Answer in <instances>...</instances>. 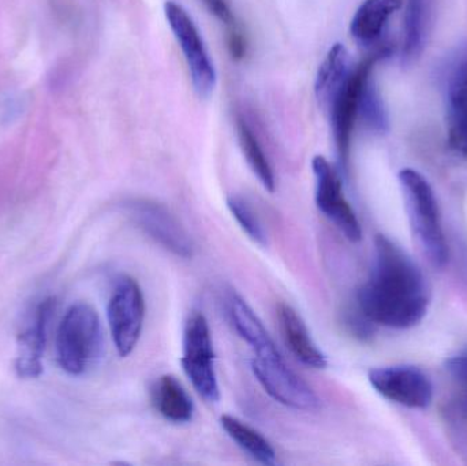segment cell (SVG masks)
<instances>
[{"label": "cell", "instance_id": "6da1fadb", "mask_svg": "<svg viewBox=\"0 0 467 466\" xmlns=\"http://www.w3.org/2000/svg\"><path fill=\"white\" fill-rule=\"evenodd\" d=\"M430 306V290L416 263L386 235L375 240V262L357 295V308L373 325L405 328L419 325Z\"/></svg>", "mask_w": 467, "mask_h": 466}, {"label": "cell", "instance_id": "7a4b0ae2", "mask_svg": "<svg viewBox=\"0 0 467 466\" xmlns=\"http://www.w3.org/2000/svg\"><path fill=\"white\" fill-rule=\"evenodd\" d=\"M411 230L433 267L443 268L449 262V245L441 227L438 202L428 181L413 169L400 172Z\"/></svg>", "mask_w": 467, "mask_h": 466}, {"label": "cell", "instance_id": "3957f363", "mask_svg": "<svg viewBox=\"0 0 467 466\" xmlns=\"http://www.w3.org/2000/svg\"><path fill=\"white\" fill-rule=\"evenodd\" d=\"M103 347V327L98 312L89 304H74L57 330V361L63 371L76 377L89 371L101 357Z\"/></svg>", "mask_w": 467, "mask_h": 466}, {"label": "cell", "instance_id": "277c9868", "mask_svg": "<svg viewBox=\"0 0 467 466\" xmlns=\"http://www.w3.org/2000/svg\"><path fill=\"white\" fill-rule=\"evenodd\" d=\"M181 364L200 397L211 404L221 399L213 336L208 320L199 312H194L186 323Z\"/></svg>", "mask_w": 467, "mask_h": 466}, {"label": "cell", "instance_id": "5b68a950", "mask_svg": "<svg viewBox=\"0 0 467 466\" xmlns=\"http://www.w3.org/2000/svg\"><path fill=\"white\" fill-rule=\"evenodd\" d=\"M109 330L120 357L133 353L141 338L145 300L141 287L130 276L118 279L107 306Z\"/></svg>", "mask_w": 467, "mask_h": 466}, {"label": "cell", "instance_id": "8992f818", "mask_svg": "<svg viewBox=\"0 0 467 466\" xmlns=\"http://www.w3.org/2000/svg\"><path fill=\"white\" fill-rule=\"evenodd\" d=\"M252 371L261 388L279 404L305 412H313L320 407L317 394L293 369L288 368L279 350L254 356Z\"/></svg>", "mask_w": 467, "mask_h": 466}, {"label": "cell", "instance_id": "52a82bcc", "mask_svg": "<svg viewBox=\"0 0 467 466\" xmlns=\"http://www.w3.org/2000/svg\"><path fill=\"white\" fill-rule=\"evenodd\" d=\"M167 21L185 55L186 63L191 71L192 81L197 93L207 98L215 89L216 71L210 54L205 48L204 40L200 35L199 27L188 11L174 0L164 5Z\"/></svg>", "mask_w": 467, "mask_h": 466}, {"label": "cell", "instance_id": "ba28073f", "mask_svg": "<svg viewBox=\"0 0 467 466\" xmlns=\"http://www.w3.org/2000/svg\"><path fill=\"white\" fill-rule=\"evenodd\" d=\"M380 57L381 55H373L365 59L361 65L357 66L356 70H351L327 109L331 117L332 133H334L335 144L343 166L348 164V155H350L351 136H353L357 115L359 114L362 92L370 79L373 66Z\"/></svg>", "mask_w": 467, "mask_h": 466}, {"label": "cell", "instance_id": "9c48e42d", "mask_svg": "<svg viewBox=\"0 0 467 466\" xmlns=\"http://www.w3.org/2000/svg\"><path fill=\"white\" fill-rule=\"evenodd\" d=\"M316 181L315 200L318 211L331 221L351 243L362 238L361 223L350 202L343 194L342 180L337 170L324 156H315L312 161Z\"/></svg>", "mask_w": 467, "mask_h": 466}, {"label": "cell", "instance_id": "30bf717a", "mask_svg": "<svg viewBox=\"0 0 467 466\" xmlns=\"http://www.w3.org/2000/svg\"><path fill=\"white\" fill-rule=\"evenodd\" d=\"M131 221L164 249L180 257L193 254V243L181 222L164 205L150 200H133L128 204Z\"/></svg>", "mask_w": 467, "mask_h": 466}, {"label": "cell", "instance_id": "8fae6325", "mask_svg": "<svg viewBox=\"0 0 467 466\" xmlns=\"http://www.w3.org/2000/svg\"><path fill=\"white\" fill-rule=\"evenodd\" d=\"M369 382L384 399L411 409H425L432 402V383L416 367L375 368L369 372Z\"/></svg>", "mask_w": 467, "mask_h": 466}, {"label": "cell", "instance_id": "7c38bea8", "mask_svg": "<svg viewBox=\"0 0 467 466\" xmlns=\"http://www.w3.org/2000/svg\"><path fill=\"white\" fill-rule=\"evenodd\" d=\"M54 308L55 301L52 298L41 301L36 306L26 328L19 334L18 356L16 360V369L19 378L33 379L43 371L41 358L46 345L47 328Z\"/></svg>", "mask_w": 467, "mask_h": 466}, {"label": "cell", "instance_id": "4fadbf2b", "mask_svg": "<svg viewBox=\"0 0 467 466\" xmlns=\"http://www.w3.org/2000/svg\"><path fill=\"white\" fill-rule=\"evenodd\" d=\"M277 319L283 339L296 360L310 368L324 369L327 367V356L318 349L310 337L309 330L302 317L287 304L277 306Z\"/></svg>", "mask_w": 467, "mask_h": 466}, {"label": "cell", "instance_id": "5bb4252c", "mask_svg": "<svg viewBox=\"0 0 467 466\" xmlns=\"http://www.w3.org/2000/svg\"><path fill=\"white\" fill-rule=\"evenodd\" d=\"M152 402L159 415L170 423L186 424L193 419V401L182 383L172 375H163L156 380Z\"/></svg>", "mask_w": 467, "mask_h": 466}, {"label": "cell", "instance_id": "9a60e30c", "mask_svg": "<svg viewBox=\"0 0 467 466\" xmlns=\"http://www.w3.org/2000/svg\"><path fill=\"white\" fill-rule=\"evenodd\" d=\"M227 311L236 333L252 347L254 356L277 352L263 323L244 298L232 293L227 298Z\"/></svg>", "mask_w": 467, "mask_h": 466}, {"label": "cell", "instance_id": "2e32d148", "mask_svg": "<svg viewBox=\"0 0 467 466\" xmlns=\"http://www.w3.org/2000/svg\"><path fill=\"white\" fill-rule=\"evenodd\" d=\"M400 7L402 0H365L351 19V35L359 43H373Z\"/></svg>", "mask_w": 467, "mask_h": 466}, {"label": "cell", "instance_id": "e0dca14e", "mask_svg": "<svg viewBox=\"0 0 467 466\" xmlns=\"http://www.w3.org/2000/svg\"><path fill=\"white\" fill-rule=\"evenodd\" d=\"M350 71L348 49L342 44H335L321 63L316 77V98L320 101L321 107L328 109L329 103L348 78Z\"/></svg>", "mask_w": 467, "mask_h": 466}, {"label": "cell", "instance_id": "ac0fdd59", "mask_svg": "<svg viewBox=\"0 0 467 466\" xmlns=\"http://www.w3.org/2000/svg\"><path fill=\"white\" fill-rule=\"evenodd\" d=\"M221 424L234 442L244 453L249 454L253 460L263 465L275 466L279 464L276 451L257 430L252 429L244 421L230 415L222 416Z\"/></svg>", "mask_w": 467, "mask_h": 466}, {"label": "cell", "instance_id": "d6986e66", "mask_svg": "<svg viewBox=\"0 0 467 466\" xmlns=\"http://www.w3.org/2000/svg\"><path fill=\"white\" fill-rule=\"evenodd\" d=\"M238 137L239 144H241L242 152L246 158L247 164H249L252 171L254 172L255 177L260 181L261 185L266 191H275V177L272 171L271 164L258 142L257 137L253 133L252 129L249 128L244 119H238Z\"/></svg>", "mask_w": 467, "mask_h": 466}, {"label": "cell", "instance_id": "ffe728a7", "mask_svg": "<svg viewBox=\"0 0 467 466\" xmlns=\"http://www.w3.org/2000/svg\"><path fill=\"white\" fill-rule=\"evenodd\" d=\"M427 14L428 0H408L405 54L409 57H413L421 51Z\"/></svg>", "mask_w": 467, "mask_h": 466}, {"label": "cell", "instance_id": "44dd1931", "mask_svg": "<svg viewBox=\"0 0 467 466\" xmlns=\"http://www.w3.org/2000/svg\"><path fill=\"white\" fill-rule=\"evenodd\" d=\"M447 120L467 126V59L454 68L450 78Z\"/></svg>", "mask_w": 467, "mask_h": 466}, {"label": "cell", "instance_id": "7402d4cb", "mask_svg": "<svg viewBox=\"0 0 467 466\" xmlns=\"http://www.w3.org/2000/svg\"><path fill=\"white\" fill-rule=\"evenodd\" d=\"M227 207L230 212L233 213L235 221L238 222L239 226L242 227L244 233L252 238L254 243L260 245H265L266 234L264 230L263 223L257 213L253 210L252 205L241 196H230L227 199Z\"/></svg>", "mask_w": 467, "mask_h": 466}, {"label": "cell", "instance_id": "603a6c76", "mask_svg": "<svg viewBox=\"0 0 467 466\" xmlns=\"http://www.w3.org/2000/svg\"><path fill=\"white\" fill-rule=\"evenodd\" d=\"M446 369L462 391L460 397V410L467 418V352L449 358L446 361Z\"/></svg>", "mask_w": 467, "mask_h": 466}, {"label": "cell", "instance_id": "cb8c5ba5", "mask_svg": "<svg viewBox=\"0 0 467 466\" xmlns=\"http://www.w3.org/2000/svg\"><path fill=\"white\" fill-rule=\"evenodd\" d=\"M211 14L216 16L219 21L226 25L227 29L232 30L239 26L235 16H234L232 5L230 0H202Z\"/></svg>", "mask_w": 467, "mask_h": 466}, {"label": "cell", "instance_id": "d4e9b609", "mask_svg": "<svg viewBox=\"0 0 467 466\" xmlns=\"http://www.w3.org/2000/svg\"><path fill=\"white\" fill-rule=\"evenodd\" d=\"M227 43H229L230 54H232L234 59H244V55H246V38H244L241 26L229 30Z\"/></svg>", "mask_w": 467, "mask_h": 466}]
</instances>
